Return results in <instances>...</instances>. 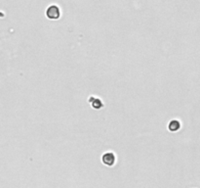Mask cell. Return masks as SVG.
Listing matches in <instances>:
<instances>
[{"label": "cell", "instance_id": "obj_3", "mask_svg": "<svg viewBox=\"0 0 200 188\" xmlns=\"http://www.w3.org/2000/svg\"><path fill=\"white\" fill-rule=\"evenodd\" d=\"M89 103L92 106V108H94L95 110H101L103 107V104L102 102L101 99L99 98H96V97H90L89 98Z\"/></svg>", "mask_w": 200, "mask_h": 188}, {"label": "cell", "instance_id": "obj_1", "mask_svg": "<svg viewBox=\"0 0 200 188\" xmlns=\"http://www.w3.org/2000/svg\"><path fill=\"white\" fill-rule=\"evenodd\" d=\"M46 16L48 19L51 20H58L61 17V10L58 6L56 5H51L47 8L46 10Z\"/></svg>", "mask_w": 200, "mask_h": 188}, {"label": "cell", "instance_id": "obj_2", "mask_svg": "<svg viewBox=\"0 0 200 188\" xmlns=\"http://www.w3.org/2000/svg\"><path fill=\"white\" fill-rule=\"evenodd\" d=\"M102 163L105 165H107L108 167H112L114 165L115 161H116L115 155L113 153H111V152L105 153L102 155Z\"/></svg>", "mask_w": 200, "mask_h": 188}, {"label": "cell", "instance_id": "obj_4", "mask_svg": "<svg viewBox=\"0 0 200 188\" xmlns=\"http://www.w3.org/2000/svg\"><path fill=\"white\" fill-rule=\"evenodd\" d=\"M180 128H181V122L177 120H172L169 124H168V129L172 132H178Z\"/></svg>", "mask_w": 200, "mask_h": 188}]
</instances>
